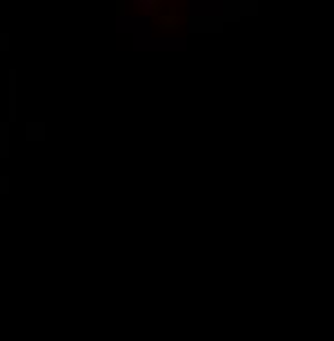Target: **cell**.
Segmentation results:
<instances>
[{"label":"cell","mask_w":334,"mask_h":341,"mask_svg":"<svg viewBox=\"0 0 334 341\" xmlns=\"http://www.w3.org/2000/svg\"><path fill=\"white\" fill-rule=\"evenodd\" d=\"M143 2H145V7H150V5H152V0H141V5H143Z\"/></svg>","instance_id":"1"}]
</instances>
